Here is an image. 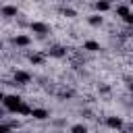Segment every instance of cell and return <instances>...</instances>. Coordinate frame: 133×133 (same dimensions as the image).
<instances>
[{"label": "cell", "mask_w": 133, "mask_h": 133, "mask_svg": "<svg viewBox=\"0 0 133 133\" xmlns=\"http://www.w3.org/2000/svg\"><path fill=\"white\" fill-rule=\"evenodd\" d=\"M131 4H133V0H131Z\"/></svg>", "instance_id": "18"}, {"label": "cell", "mask_w": 133, "mask_h": 133, "mask_svg": "<svg viewBox=\"0 0 133 133\" xmlns=\"http://www.w3.org/2000/svg\"><path fill=\"white\" fill-rule=\"evenodd\" d=\"M125 21H127V23H129V25H133V15H131V12H129V15H127V17H125Z\"/></svg>", "instance_id": "17"}, {"label": "cell", "mask_w": 133, "mask_h": 133, "mask_svg": "<svg viewBox=\"0 0 133 133\" xmlns=\"http://www.w3.org/2000/svg\"><path fill=\"white\" fill-rule=\"evenodd\" d=\"M106 125H108V127H112V129H118V127L123 125V121H121L118 116H110V118L106 121Z\"/></svg>", "instance_id": "5"}, {"label": "cell", "mask_w": 133, "mask_h": 133, "mask_svg": "<svg viewBox=\"0 0 133 133\" xmlns=\"http://www.w3.org/2000/svg\"><path fill=\"white\" fill-rule=\"evenodd\" d=\"M4 106L8 110H12V112H19L21 106H23V100L19 96H4Z\"/></svg>", "instance_id": "1"}, {"label": "cell", "mask_w": 133, "mask_h": 133, "mask_svg": "<svg viewBox=\"0 0 133 133\" xmlns=\"http://www.w3.org/2000/svg\"><path fill=\"white\" fill-rule=\"evenodd\" d=\"M31 62L39 64V62H44V56H42V54H31Z\"/></svg>", "instance_id": "14"}, {"label": "cell", "mask_w": 133, "mask_h": 133, "mask_svg": "<svg viewBox=\"0 0 133 133\" xmlns=\"http://www.w3.org/2000/svg\"><path fill=\"white\" fill-rule=\"evenodd\" d=\"M15 81L21 83V85H25V83L31 81V77H29V73H25V71H17V73H15Z\"/></svg>", "instance_id": "2"}, {"label": "cell", "mask_w": 133, "mask_h": 133, "mask_svg": "<svg viewBox=\"0 0 133 133\" xmlns=\"http://www.w3.org/2000/svg\"><path fill=\"white\" fill-rule=\"evenodd\" d=\"M2 15L4 17H15L17 15V6H4L2 8Z\"/></svg>", "instance_id": "6"}, {"label": "cell", "mask_w": 133, "mask_h": 133, "mask_svg": "<svg viewBox=\"0 0 133 133\" xmlns=\"http://www.w3.org/2000/svg\"><path fill=\"white\" fill-rule=\"evenodd\" d=\"M71 133H87V127L85 125H73L71 127Z\"/></svg>", "instance_id": "10"}, {"label": "cell", "mask_w": 133, "mask_h": 133, "mask_svg": "<svg viewBox=\"0 0 133 133\" xmlns=\"http://www.w3.org/2000/svg\"><path fill=\"white\" fill-rule=\"evenodd\" d=\"M31 116L37 118V121H44V118L48 116V112H46L44 108H33V110H31Z\"/></svg>", "instance_id": "4"}, {"label": "cell", "mask_w": 133, "mask_h": 133, "mask_svg": "<svg viewBox=\"0 0 133 133\" xmlns=\"http://www.w3.org/2000/svg\"><path fill=\"white\" fill-rule=\"evenodd\" d=\"M0 133H10V129H8V125H2V127H0Z\"/></svg>", "instance_id": "16"}, {"label": "cell", "mask_w": 133, "mask_h": 133, "mask_svg": "<svg viewBox=\"0 0 133 133\" xmlns=\"http://www.w3.org/2000/svg\"><path fill=\"white\" fill-rule=\"evenodd\" d=\"M96 8L104 12V10H108V8H110V4H108V0H98V2H96Z\"/></svg>", "instance_id": "8"}, {"label": "cell", "mask_w": 133, "mask_h": 133, "mask_svg": "<svg viewBox=\"0 0 133 133\" xmlns=\"http://www.w3.org/2000/svg\"><path fill=\"white\" fill-rule=\"evenodd\" d=\"M116 15H118V17H127V15H129V8H127V6H118V8H116Z\"/></svg>", "instance_id": "12"}, {"label": "cell", "mask_w": 133, "mask_h": 133, "mask_svg": "<svg viewBox=\"0 0 133 133\" xmlns=\"http://www.w3.org/2000/svg\"><path fill=\"white\" fill-rule=\"evenodd\" d=\"M31 29H33L35 33H42V35L50 31V27H48V25H44V23H31Z\"/></svg>", "instance_id": "3"}, {"label": "cell", "mask_w": 133, "mask_h": 133, "mask_svg": "<svg viewBox=\"0 0 133 133\" xmlns=\"http://www.w3.org/2000/svg\"><path fill=\"white\" fill-rule=\"evenodd\" d=\"M89 25H102V17H89Z\"/></svg>", "instance_id": "13"}, {"label": "cell", "mask_w": 133, "mask_h": 133, "mask_svg": "<svg viewBox=\"0 0 133 133\" xmlns=\"http://www.w3.org/2000/svg\"><path fill=\"white\" fill-rule=\"evenodd\" d=\"M50 54H52V56H56V58H60V56H64L66 52H64V48L56 46V48H52V50H50Z\"/></svg>", "instance_id": "9"}, {"label": "cell", "mask_w": 133, "mask_h": 133, "mask_svg": "<svg viewBox=\"0 0 133 133\" xmlns=\"http://www.w3.org/2000/svg\"><path fill=\"white\" fill-rule=\"evenodd\" d=\"M15 44L17 46H29V37L27 35H17L15 37Z\"/></svg>", "instance_id": "7"}, {"label": "cell", "mask_w": 133, "mask_h": 133, "mask_svg": "<svg viewBox=\"0 0 133 133\" xmlns=\"http://www.w3.org/2000/svg\"><path fill=\"white\" fill-rule=\"evenodd\" d=\"M62 15H66V17H75V10H73V8H62Z\"/></svg>", "instance_id": "15"}, {"label": "cell", "mask_w": 133, "mask_h": 133, "mask_svg": "<svg viewBox=\"0 0 133 133\" xmlns=\"http://www.w3.org/2000/svg\"><path fill=\"white\" fill-rule=\"evenodd\" d=\"M85 50H91V52H98V50H100V44H96V42H85Z\"/></svg>", "instance_id": "11"}]
</instances>
